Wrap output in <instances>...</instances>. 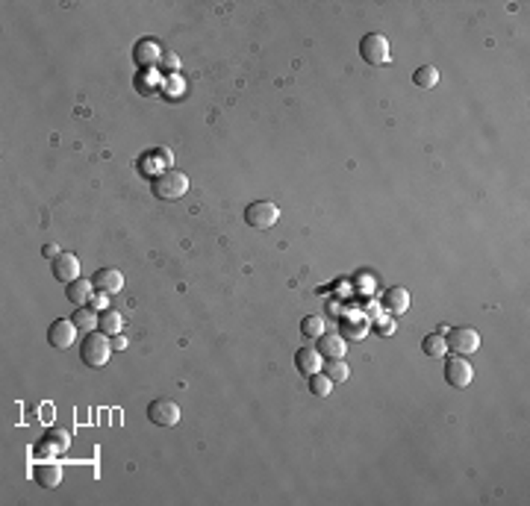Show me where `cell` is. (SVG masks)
Masks as SVG:
<instances>
[{
  "mask_svg": "<svg viewBox=\"0 0 530 506\" xmlns=\"http://www.w3.org/2000/svg\"><path fill=\"white\" fill-rule=\"evenodd\" d=\"M98 330H100V333H106V336H118L121 330H124L121 312H118V310H103V312L98 315Z\"/></svg>",
  "mask_w": 530,
  "mask_h": 506,
  "instance_id": "17",
  "label": "cell"
},
{
  "mask_svg": "<svg viewBox=\"0 0 530 506\" xmlns=\"http://www.w3.org/2000/svg\"><path fill=\"white\" fill-rule=\"evenodd\" d=\"M445 380H448V386H454V389H466V386H472V380H474V368L462 359V357H448L445 359Z\"/></svg>",
  "mask_w": 530,
  "mask_h": 506,
  "instance_id": "8",
  "label": "cell"
},
{
  "mask_svg": "<svg viewBox=\"0 0 530 506\" xmlns=\"http://www.w3.org/2000/svg\"><path fill=\"white\" fill-rule=\"evenodd\" d=\"M445 344H448V350H454L457 357H469V354H477L480 333L474 327H454L451 333L445 336Z\"/></svg>",
  "mask_w": 530,
  "mask_h": 506,
  "instance_id": "4",
  "label": "cell"
},
{
  "mask_svg": "<svg viewBox=\"0 0 530 506\" xmlns=\"http://www.w3.org/2000/svg\"><path fill=\"white\" fill-rule=\"evenodd\" d=\"M280 218V209L271 201H254L245 206V224L251 230H271Z\"/></svg>",
  "mask_w": 530,
  "mask_h": 506,
  "instance_id": "3",
  "label": "cell"
},
{
  "mask_svg": "<svg viewBox=\"0 0 530 506\" xmlns=\"http://www.w3.org/2000/svg\"><path fill=\"white\" fill-rule=\"evenodd\" d=\"M412 83H415V89H433V85L439 83L436 65H422V68H415L412 71Z\"/></svg>",
  "mask_w": 530,
  "mask_h": 506,
  "instance_id": "19",
  "label": "cell"
},
{
  "mask_svg": "<svg viewBox=\"0 0 530 506\" xmlns=\"http://www.w3.org/2000/svg\"><path fill=\"white\" fill-rule=\"evenodd\" d=\"M147 421L157 427H174L180 421V406H177L171 398H157L147 404Z\"/></svg>",
  "mask_w": 530,
  "mask_h": 506,
  "instance_id": "6",
  "label": "cell"
},
{
  "mask_svg": "<svg viewBox=\"0 0 530 506\" xmlns=\"http://www.w3.org/2000/svg\"><path fill=\"white\" fill-rule=\"evenodd\" d=\"M92 289H95L92 280L77 277V280H71V283H65V297H68L74 306H85L88 297H92Z\"/></svg>",
  "mask_w": 530,
  "mask_h": 506,
  "instance_id": "14",
  "label": "cell"
},
{
  "mask_svg": "<svg viewBox=\"0 0 530 506\" xmlns=\"http://www.w3.org/2000/svg\"><path fill=\"white\" fill-rule=\"evenodd\" d=\"M321 374H324L330 383H345V380L350 377V368H348L345 359H327V362L321 365Z\"/></svg>",
  "mask_w": 530,
  "mask_h": 506,
  "instance_id": "18",
  "label": "cell"
},
{
  "mask_svg": "<svg viewBox=\"0 0 530 506\" xmlns=\"http://www.w3.org/2000/svg\"><path fill=\"white\" fill-rule=\"evenodd\" d=\"M295 368L303 374V377L321 371V354H318L316 347H298V354H295Z\"/></svg>",
  "mask_w": 530,
  "mask_h": 506,
  "instance_id": "15",
  "label": "cell"
},
{
  "mask_svg": "<svg viewBox=\"0 0 530 506\" xmlns=\"http://www.w3.org/2000/svg\"><path fill=\"white\" fill-rule=\"evenodd\" d=\"M98 315L100 312H95L92 310V306H77V310H74V315H71V321L77 324V327H83V330H98Z\"/></svg>",
  "mask_w": 530,
  "mask_h": 506,
  "instance_id": "21",
  "label": "cell"
},
{
  "mask_svg": "<svg viewBox=\"0 0 530 506\" xmlns=\"http://www.w3.org/2000/svg\"><path fill=\"white\" fill-rule=\"evenodd\" d=\"M150 191H153V197H160V201H180V197L189 191V177L180 174V171L168 168V171H162V174L153 177Z\"/></svg>",
  "mask_w": 530,
  "mask_h": 506,
  "instance_id": "2",
  "label": "cell"
},
{
  "mask_svg": "<svg viewBox=\"0 0 530 506\" xmlns=\"http://www.w3.org/2000/svg\"><path fill=\"white\" fill-rule=\"evenodd\" d=\"M316 350L324 359H342L348 347H345V339L339 333H327V330H324V333L316 339Z\"/></svg>",
  "mask_w": 530,
  "mask_h": 506,
  "instance_id": "12",
  "label": "cell"
},
{
  "mask_svg": "<svg viewBox=\"0 0 530 506\" xmlns=\"http://www.w3.org/2000/svg\"><path fill=\"white\" fill-rule=\"evenodd\" d=\"M33 480L38 483L41 489H56L62 483V465L51 456V459H41L33 465Z\"/></svg>",
  "mask_w": 530,
  "mask_h": 506,
  "instance_id": "9",
  "label": "cell"
},
{
  "mask_svg": "<svg viewBox=\"0 0 530 506\" xmlns=\"http://www.w3.org/2000/svg\"><path fill=\"white\" fill-rule=\"evenodd\" d=\"M422 350H425V357H430V359H436V357H445V354H448L445 336H442V333H430V336H425Z\"/></svg>",
  "mask_w": 530,
  "mask_h": 506,
  "instance_id": "20",
  "label": "cell"
},
{
  "mask_svg": "<svg viewBox=\"0 0 530 506\" xmlns=\"http://www.w3.org/2000/svg\"><path fill=\"white\" fill-rule=\"evenodd\" d=\"M41 442H48L53 450H65V448L71 445V436L65 433V430H48V433L41 436Z\"/></svg>",
  "mask_w": 530,
  "mask_h": 506,
  "instance_id": "24",
  "label": "cell"
},
{
  "mask_svg": "<svg viewBox=\"0 0 530 506\" xmlns=\"http://www.w3.org/2000/svg\"><path fill=\"white\" fill-rule=\"evenodd\" d=\"M127 347V339L118 333V336H113V350H124Z\"/></svg>",
  "mask_w": 530,
  "mask_h": 506,
  "instance_id": "28",
  "label": "cell"
},
{
  "mask_svg": "<svg viewBox=\"0 0 530 506\" xmlns=\"http://www.w3.org/2000/svg\"><path fill=\"white\" fill-rule=\"evenodd\" d=\"M92 283H95V289L103 292V295H118L124 289V274L115 271V268H100V271H95Z\"/></svg>",
  "mask_w": 530,
  "mask_h": 506,
  "instance_id": "11",
  "label": "cell"
},
{
  "mask_svg": "<svg viewBox=\"0 0 530 506\" xmlns=\"http://www.w3.org/2000/svg\"><path fill=\"white\" fill-rule=\"evenodd\" d=\"M301 333H303L306 339H318V336L324 333V321H321L318 315H306V318L301 321Z\"/></svg>",
  "mask_w": 530,
  "mask_h": 506,
  "instance_id": "25",
  "label": "cell"
},
{
  "mask_svg": "<svg viewBox=\"0 0 530 506\" xmlns=\"http://www.w3.org/2000/svg\"><path fill=\"white\" fill-rule=\"evenodd\" d=\"M380 303H383V310H386V312H392V315H401V312H407V310H410V292L404 289V285H392V289H386V292H383Z\"/></svg>",
  "mask_w": 530,
  "mask_h": 506,
  "instance_id": "13",
  "label": "cell"
},
{
  "mask_svg": "<svg viewBox=\"0 0 530 506\" xmlns=\"http://www.w3.org/2000/svg\"><path fill=\"white\" fill-rule=\"evenodd\" d=\"M109 354H113V342H109L106 333L100 330H88L80 342V359L85 368H103L109 362Z\"/></svg>",
  "mask_w": 530,
  "mask_h": 506,
  "instance_id": "1",
  "label": "cell"
},
{
  "mask_svg": "<svg viewBox=\"0 0 530 506\" xmlns=\"http://www.w3.org/2000/svg\"><path fill=\"white\" fill-rule=\"evenodd\" d=\"M132 62H136L139 68L157 65V45H153V38H139L136 41V48H132Z\"/></svg>",
  "mask_w": 530,
  "mask_h": 506,
  "instance_id": "16",
  "label": "cell"
},
{
  "mask_svg": "<svg viewBox=\"0 0 530 506\" xmlns=\"http://www.w3.org/2000/svg\"><path fill=\"white\" fill-rule=\"evenodd\" d=\"M309 391H313L316 394V398H327V394H330V389H333V383H330L327 377H324V374L321 371H316V374H309Z\"/></svg>",
  "mask_w": 530,
  "mask_h": 506,
  "instance_id": "22",
  "label": "cell"
},
{
  "mask_svg": "<svg viewBox=\"0 0 530 506\" xmlns=\"http://www.w3.org/2000/svg\"><path fill=\"white\" fill-rule=\"evenodd\" d=\"M51 268H53V277L59 283H71L80 277V259L74 253H59L53 262H51Z\"/></svg>",
  "mask_w": 530,
  "mask_h": 506,
  "instance_id": "10",
  "label": "cell"
},
{
  "mask_svg": "<svg viewBox=\"0 0 530 506\" xmlns=\"http://www.w3.org/2000/svg\"><path fill=\"white\" fill-rule=\"evenodd\" d=\"M365 333H368V324H365V321H345V324L339 327V336H342V339H353V342L363 339Z\"/></svg>",
  "mask_w": 530,
  "mask_h": 506,
  "instance_id": "23",
  "label": "cell"
},
{
  "mask_svg": "<svg viewBox=\"0 0 530 506\" xmlns=\"http://www.w3.org/2000/svg\"><path fill=\"white\" fill-rule=\"evenodd\" d=\"M48 342H51L56 350L74 347V342H77V324H74L71 318H56V321L48 327Z\"/></svg>",
  "mask_w": 530,
  "mask_h": 506,
  "instance_id": "7",
  "label": "cell"
},
{
  "mask_svg": "<svg viewBox=\"0 0 530 506\" xmlns=\"http://www.w3.org/2000/svg\"><path fill=\"white\" fill-rule=\"evenodd\" d=\"M360 56L368 65H389V38L383 33H368L360 38Z\"/></svg>",
  "mask_w": 530,
  "mask_h": 506,
  "instance_id": "5",
  "label": "cell"
},
{
  "mask_svg": "<svg viewBox=\"0 0 530 506\" xmlns=\"http://www.w3.org/2000/svg\"><path fill=\"white\" fill-rule=\"evenodd\" d=\"M106 297H109V295L98 292V295H92V297H88V306H92V310H95V312H103V310H109V306H106L109 300H106Z\"/></svg>",
  "mask_w": 530,
  "mask_h": 506,
  "instance_id": "26",
  "label": "cell"
},
{
  "mask_svg": "<svg viewBox=\"0 0 530 506\" xmlns=\"http://www.w3.org/2000/svg\"><path fill=\"white\" fill-rule=\"evenodd\" d=\"M59 253H62V251H59L56 245H44V248H41V256H44V259H51V262H53Z\"/></svg>",
  "mask_w": 530,
  "mask_h": 506,
  "instance_id": "27",
  "label": "cell"
}]
</instances>
